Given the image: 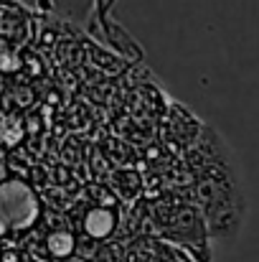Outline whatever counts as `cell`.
I'll list each match as a JSON object with an SVG mask.
<instances>
[{"label":"cell","instance_id":"6da1fadb","mask_svg":"<svg viewBox=\"0 0 259 262\" xmlns=\"http://www.w3.org/2000/svg\"><path fill=\"white\" fill-rule=\"evenodd\" d=\"M185 161L211 239H234L247 216V196L231 150L221 135L206 130L193 150H188Z\"/></svg>","mask_w":259,"mask_h":262},{"label":"cell","instance_id":"7a4b0ae2","mask_svg":"<svg viewBox=\"0 0 259 262\" xmlns=\"http://www.w3.org/2000/svg\"><path fill=\"white\" fill-rule=\"evenodd\" d=\"M150 216H153V224L155 229L168 237L173 242H178L180 247L191 250L201 262L203 255L198 252L201 242L206 245V239L211 237L208 234V224H206V216L201 209L191 206L188 201H180V196H163L153 209H150Z\"/></svg>","mask_w":259,"mask_h":262},{"label":"cell","instance_id":"3957f363","mask_svg":"<svg viewBox=\"0 0 259 262\" xmlns=\"http://www.w3.org/2000/svg\"><path fill=\"white\" fill-rule=\"evenodd\" d=\"M114 227H117V216L112 211H107V209H94V211L86 214L84 219V232L89 237H94V239L109 237L114 232Z\"/></svg>","mask_w":259,"mask_h":262},{"label":"cell","instance_id":"277c9868","mask_svg":"<svg viewBox=\"0 0 259 262\" xmlns=\"http://www.w3.org/2000/svg\"><path fill=\"white\" fill-rule=\"evenodd\" d=\"M46 247H49V252H51L54 257H69V255L74 252L77 242H74V237H72L69 232H54V234H49Z\"/></svg>","mask_w":259,"mask_h":262}]
</instances>
